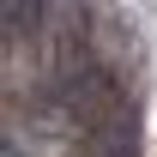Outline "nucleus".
I'll use <instances>...</instances> for the list:
<instances>
[{
	"mask_svg": "<svg viewBox=\"0 0 157 157\" xmlns=\"http://www.w3.org/2000/svg\"><path fill=\"white\" fill-rule=\"evenodd\" d=\"M85 151H91V157H133L139 151V121H133V109L121 103L103 127H91V133H85Z\"/></svg>",
	"mask_w": 157,
	"mask_h": 157,
	"instance_id": "obj_1",
	"label": "nucleus"
}]
</instances>
